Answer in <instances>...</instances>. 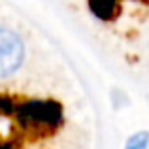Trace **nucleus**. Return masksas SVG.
Here are the masks:
<instances>
[{"label":"nucleus","mask_w":149,"mask_h":149,"mask_svg":"<svg viewBox=\"0 0 149 149\" xmlns=\"http://www.w3.org/2000/svg\"><path fill=\"white\" fill-rule=\"evenodd\" d=\"M26 61V44L11 26L0 23V81L13 77Z\"/></svg>","instance_id":"obj_1"},{"label":"nucleus","mask_w":149,"mask_h":149,"mask_svg":"<svg viewBox=\"0 0 149 149\" xmlns=\"http://www.w3.org/2000/svg\"><path fill=\"white\" fill-rule=\"evenodd\" d=\"M21 117L30 125L55 127L61 119V109L49 102H30L21 108Z\"/></svg>","instance_id":"obj_2"},{"label":"nucleus","mask_w":149,"mask_h":149,"mask_svg":"<svg viewBox=\"0 0 149 149\" xmlns=\"http://www.w3.org/2000/svg\"><path fill=\"white\" fill-rule=\"evenodd\" d=\"M149 147V132L147 130H138L132 136H128L125 149H147Z\"/></svg>","instance_id":"obj_3"}]
</instances>
